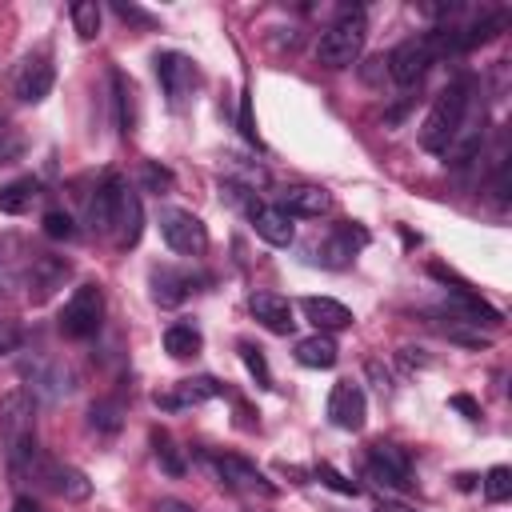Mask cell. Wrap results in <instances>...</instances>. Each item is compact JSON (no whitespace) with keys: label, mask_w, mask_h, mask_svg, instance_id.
<instances>
[{"label":"cell","mask_w":512,"mask_h":512,"mask_svg":"<svg viewBox=\"0 0 512 512\" xmlns=\"http://www.w3.org/2000/svg\"><path fill=\"white\" fill-rule=\"evenodd\" d=\"M112 12H116V16H124V20H136V24H148V28L156 24V20H152V16L144 12V8H136V4H120V0H116V4H112Z\"/></svg>","instance_id":"obj_40"},{"label":"cell","mask_w":512,"mask_h":512,"mask_svg":"<svg viewBox=\"0 0 512 512\" xmlns=\"http://www.w3.org/2000/svg\"><path fill=\"white\" fill-rule=\"evenodd\" d=\"M68 16H72V28H76L80 40H96V36H100V4H96V0L72 4Z\"/></svg>","instance_id":"obj_29"},{"label":"cell","mask_w":512,"mask_h":512,"mask_svg":"<svg viewBox=\"0 0 512 512\" xmlns=\"http://www.w3.org/2000/svg\"><path fill=\"white\" fill-rule=\"evenodd\" d=\"M336 356H340V348H336V340H332L328 332H312V336H304V340L296 344V360H300L304 368H332Z\"/></svg>","instance_id":"obj_25"},{"label":"cell","mask_w":512,"mask_h":512,"mask_svg":"<svg viewBox=\"0 0 512 512\" xmlns=\"http://www.w3.org/2000/svg\"><path fill=\"white\" fill-rule=\"evenodd\" d=\"M40 224H44V236L48 240H76V220L68 212H60V208H48Z\"/></svg>","instance_id":"obj_31"},{"label":"cell","mask_w":512,"mask_h":512,"mask_svg":"<svg viewBox=\"0 0 512 512\" xmlns=\"http://www.w3.org/2000/svg\"><path fill=\"white\" fill-rule=\"evenodd\" d=\"M228 164H232V172H236L244 184H252V188H256V184H268V168H260V164H248V160H240V156H232Z\"/></svg>","instance_id":"obj_37"},{"label":"cell","mask_w":512,"mask_h":512,"mask_svg":"<svg viewBox=\"0 0 512 512\" xmlns=\"http://www.w3.org/2000/svg\"><path fill=\"white\" fill-rule=\"evenodd\" d=\"M428 316H432V328H436L440 336L456 340V344H468V348H488V344H492V336H484L476 324H468V320L456 316L452 308H448V312H428Z\"/></svg>","instance_id":"obj_23"},{"label":"cell","mask_w":512,"mask_h":512,"mask_svg":"<svg viewBox=\"0 0 512 512\" xmlns=\"http://www.w3.org/2000/svg\"><path fill=\"white\" fill-rule=\"evenodd\" d=\"M248 308H252V316H256L268 332H276V336H288V332L296 328L292 304H288V296H280V292H252Z\"/></svg>","instance_id":"obj_18"},{"label":"cell","mask_w":512,"mask_h":512,"mask_svg":"<svg viewBox=\"0 0 512 512\" xmlns=\"http://www.w3.org/2000/svg\"><path fill=\"white\" fill-rule=\"evenodd\" d=\"M364 244H368V232H364L360 224H336V228L320 240V248H316L320 256H316V260H320L324 268H344V264H352V256H356Z\"/></svg>","instance_id":"obj_15"},{"label":"cell","mask_w":512,"mask_h":512,"mask_svg":"<svg viewBox=\"0 0 512 512\" xmlns=\"http://www.w3.org/2000/svg\"><path fill=\"white\" fill-rule=\"evenodd\" d=\"M316 480H324L332 492H344V496H356V492H360V484L348 480V476H340L332 464H320V468H316Z\"/></svg>","instance_id":"obj_35"},{"label":"cell","mask_w":512,"mask_h":512,"mask_svg":"<svg viewBox=\"0 0 512 512\" xmlns=\"http://www.w3.org/2000/svg\"><path fill=\"white\" fill-rule=\"evenodd\" d=\"M20 152H24V136H20L12 124H4V120H0V164L16 160Z\"/></svg>","instance_id":"obj_36"},{"label":"cell","mask_w":512,"mask_h":512,"mask_svg":"<svg viewBox=\"0 0 512 512\" xmlns=\"http://www.w3.org/2000/svg\"><path fill=\"white\" fill-rule=\"evenodd\" d=\"M152 512H196L192 504H184V500H176V496H164V500H156V508Z\"/></svg>","instance_id":"obj_42"},{"label":"cell","mask_w":512,"mask_h":512,"mask_svg":"<svg viewBox=\"0 0 512 512\" xmlns=\"http://www.w3.org/2000/svg\"><path fill=\"white\" fill-rule=\"evenodd\" d=\"M52 84H56V68H52V60H48V52L28 56V60L16 68V76H12V92H16V100H24V104H40V100L52 92Z\"/></svg>","instance_id":"obj_13"},{"label":"cell","mask_w":512,"mask_h":512,"mask_svg":"<svg viewBox=\"0 0 512 512\" xmlns=\"http://www.w3.org/2000/svg\"><path fill=\"white\" fill-rule=\"evenodd\" d=\"M200 348H204V336H200V328H196L192 320H180V324H168V328H164V352H168V356L188 360V356H196Z\"/></svg>","instance_id":"obj_26"},{"label":"cell","mask_w":512,"mask_h":512,"mask_svg":"<svg viewBox=\"0 0 512 512\" xmlns=\"http://www.w3.org/2000/svg\"><path fill=\"white\" fill-rule=\"evenodd\" d=\"M72 276V264L64 256H48V252H32L28 268H24V292L32 304H44L64 280Z\"/></svg>","instance_id":"obj_9"},{"label":"cell","mask_w":512,"mask_h":512,"mask_svg":"<svg viewBox=\"0 0 512 512\" xmlns=\"http://www.w3.org/2000/svg\"><path fill=\"white\" fill-rule=\"evenodd\" d=\"M240 360H244V368L256 376V384H260V388H272V372H268V360H264V352H260L256 344H248V340H244V344H240Z\"/></svg>","instance_id":"obj_32"},{"label":"cell","mask_w":512,"mask_h":512,"mask_svg":"<svg viewBox=\"0 0 512 512\" xmlns=\"http://www.w3.org/2000/svg\"><path fill=\"white\" fill-rule=\"evenodd\" d=\"M192 284H196V280H192L188 272H176V268H152V300L164 304V308L180 304V300L188 296Z\"/></svg>","instance_id":"obj_24"},{"label":"cell","mask_w":512,"mask_h":512,"mask_svg":"<svg viewBox=\"0 0 512 512\" xmlns=\"http://www.w3.org/2000/svg\"><path fill=\"white\" fill-rule=\"evenodd\" d=\"M140 236H144V208H140V196L124 184L120 208H116V224H112V240H116V248H136Z\"/></svg>","instance_id":"obj_17"},{"label":"cell","mask_w":512,"mask_h":512,"mask_svg":"<svg viewBox=\"0 0 512 512\" xmlns=\"http://www.w3.org/2000/svg\"><path fill=\"white\" fill-rule=\"evenodd\" d=\"M120 192H124V180L120 176H104L92 196H88V228L96 236H112V224H116V208H120Z\"/></svg>","instance_id":"obj_14"},{"label":"cell","mask_w":512,"mask_h":512,"mask_svg":"<svg viewBox=\"0 0 512 512\" xmlns=\"http://www.w3.org/2000/svg\"><path fill=\"white\" fill-rule=\"evenodd\" d=\"M300 308L316 324V332H340V328L352 324V308L340 304V300H332V296H304Z\"/></svg>","instance_id":"obj_20"},{"label":"cell","mask_w":512,"mask_h":512,"mask_svg":"<svg viewBox=\"0 0 512 512\" xmlns=\"http://www.w3.org/2000/svg\"><path fill=\"white\" fill-rule=\"evenodd\" d=\"M364 40H368V16L364 8H340L336 20L320 32V44H316V56L320 64L328 68H352L364 52Z\"/></svg>","instance_id":"obj_3"},{"label":"cell","mask_w":512,"mask_h":512,"mask_svg":"<svg viewBox=\"0 0 512 512\" xmlns=\"http://www.w3.org/2000/svg\"><path fill=\"white\" fill-rule=\"evenodd\" d=\"M12 512H40V504H32L28 496H16L12 500Z\"/></svg>","instance_id":"obj_44"},{"label":"cell","mask_w":512,"mask_h":512,"mask_svg":"<svg viewBox=\"0 0 512 512\" xmlns=\"http://www.w3.org/2000/svg\"><path fill=\"white\" fill-rule=\"evenodd\" d=\"M248 220H252L256 236L268 240V244H276V248H288L292 236H296L292 216H288L280 204H256V200H252V204H248Z\"/></svg>","instance_id":"obj_16"},{"label":"cell","mask_w":512,"mask_h":512,"mask_svg":"<svg viewBox=\"0 0 512 512\" xmlns=\"http://www.w3.org/2000/svg\"><path fill=\"white\" fill-rule=\"evenodd\" d=\"M204 460L216 468V476H220L228 488L256 492V496H276V484H272L252 460H244V456H236V452H224V456H208V452H204Z\"/></svg>","instance_id":"obj_10"},{"label":"cell","mask_w":512,"mask_h":512,"mask_svg":"<svg viewBox=\"0 0 512 512\" xmlns=\"http://www.w3.org/2000/svg\"><path fill=\"white\" fill-rule=\"evenodd\" d=\"M56 320H60V332L68 340H92L100 332V324H104V292H100V284H76Z\"/></svg>","instance_id":"obj_4"},{"label":"cell","mask_w":512,"mask_h":512,"mask_svg":"<svg viewBox=\"0 0 512 512\" xmlns=\"http://www.w3.org/2000/svg\"><path fill=\"white\" fill-rule=\"evenodd\" d=\"M276 204H280L288 216H324V212L332 208V196H328L324 188H316V184H292V188L280 192Z\"/></svg>","instance_id":"obj_19"},{"label":"cell","mask_w":512,"mask_h":512,"mask_svg":"<svg viewBox=\"0 0 512 512\" xmlns=\"http://www.w3.org/2000/svg\"><path fill=\"white\" fill-rule=\"evenodd\" d=\"M224 388L212 380V376H200V380H180L176 384V392H156V408H168V412H176V408H188V404H200V400H208V396H220Z\"/></svg>","instance_id":"obj_21"},{"label":"cell","mask_w":512,"mask_h":512,"mask_svg":"<svg viewBox=\"0 0 512 512\" xmlns=\"http://www.w3.org/2000/svg\"><path fill=\"white\" fill-rule=\"evenodd\" d=\"M20 376H24V392L36 396V400H44V404H56V400L72 396V388H76L72 368H68L64 360H52V356H32V360H24Z\"/></svg>","instance_id":"obj_5"},{"label":"cell","mask_w":512,"mask_h":512,"mask_svg":"<svg viewBox=\"0 0 512 512\" xmlns=\"http://www.w3.org/2000/svg\"><path fill=\"white\" fill-rule=\"evenodd\" d=\"M36 196H40V184H36L32 176L8 180V184H0V212H8V216H24V212L36 204Z\"/></svg>","instance_id":"obj_27"},{"label":"cell","mask_w":512,"mask_h":512,"mask_svg":"<svg viewBox=\"0 0 512 512\" xmlns=\"http://www.w3.org/2000/svg\"><path fill=\"white\" fill-rule=\"evenodd\" d=\"M472 96H476V80L472 76H456L448 88L436 92L424 124H420V144L436 156H448L460 124L468 120V108H472Z\"/></svg>","instance_id":"obj_1"},{"label":"cell","mask_w":512,"mask_h":512,"mask_svg":"<svg viewBox=\"0 0 512 512\" xmlns=\"http://www.w3.org/2000/svg\"><path fill=\"white\" fill-rule=\"evenodd\" d=\"M376 512H416V508H408V504H396V500H380V504H376Z\"/></svg>","instance_id":"obj_45"},{"label":"cell","mask_w":512,"mask_h":512,"mask_svg":"<svg viewBox=\"0 0 512 512\" xmlns=\"http://www.w3.org/2000/svg\"><path fill=\"white\" fill-rule=\"evenodd\" d=\"M240 132H244L248 144H256V124H252V104H248V96L240 100Z\"/></svg>","instance_id":"obj_41"},{"label":"cell","mask_w":512,"mask_h":512,"mask_svg":"<svg viewBox=\"0 0 512 512\" xmlns=\"http://www.w3.org/2000/svg\"><path fill=\"white\" fill-rule=\"evenodd\" d=\"M44 480L64 500H88L92 496V480L72 464H44Z\"/></svg>","instance_id":"obj_22"},{"label":"cell","mask_w":512,"mask_h":512,"mask_svg":"<svg viewBox=\"0 0 512 512\" xmlns=\"http://www.w3.org/2000/svg\"><path fill=\"white\" fill-rule=\"evenodd\" d=\"M452 408H460L468 420H476V416H480V408H476V400H472V396H452Z\"/></svg>","instance_id":"obj_43"},{"label":"cell","mask_w":512,"mask_h":512,"mask_svg":"<svg viewBox=\"0 0 512 512\" xmlns=\"http://www.w3.org/2000/svg\"><path fill=\"white\" fill-rule=\"evenodd\" d=\"M364 416H368V400H364V388L352 384V380H336L332 392H328V420L344 432H360L364 428Z\"/></svg>","instance_id":"obj_12"},{"label":"cell","mask_w":512,"mask_h":512,"mask_svg":"<svg viewBox=\"0 0 512 512\" xmlns=\"http://www.w3.org/2000/svg\"><path fill=\"white\" fill-rule=\"evenodd\" d=\"M140 180H144V188H152V192H164V188H172V172H168V168H160V164H144Z\"/></svg>","instance_id":"obj_38"},{"label":"cell","mask_w":512,"mask_h":512,"mask_svg":"<svg viewBox=\"0 0 512 512\" xmlns=\"http://www.w3.org/2000/svg\"><path fill=\"white\" fill-rule=\"evenodd\" d=\"M88 416H92V428H100V432H116L120 428V404H112V400H96Z\"/></svg>","instance_id":"obj_34"},{"label":"cell","mask_w":512,"mask_h":512,"mask_svg":"<svg viewBox=\"0 0 512 512\" xmlns=\"http://www.w3.org/2000/svg\"><path fill=\"white\" fill-rule=\"evenodd\" d=\"M16 344H20V328L12 320H0V356L16 352Z\"/></svg>","instance_id":"obj_39"},{"label":"cell","mask_w":512,"mask_h":512,"mask_svg":"<svg viewBox=\"0 0 512 512\" xmlns=\"http://www.w3.org/2000/svg\"><path fill=\"white\" fill-rule=\"evenodd\" d=\"M440 56H436V48H432V36L424 32V36H412V40H400L392 52H388V76L400 84V88H408V84H416V80H424V72L436 64Z\"/></svg>","instance_id":"obj_7"},{"label":"cell","mask_w":512,"mask_h":512,"mask_svg":"<svg viewBox=\"0 0 512 512\" xmlns=\"http://www.w3.org/2000/svg\"><path fill=\"white\" fill-rule=\"evenodd\" d=\"M112 92H116V120H120V132L132 136L136 132V92H132V80L116 68L112 72Z\"/></svg>","instance_id":"obj_28"},{"label":"cell","mask_w":512,"mask_h":512,"mask_svg":"<svg viewBox=\"0 0 512 512\" xmlns=\"http://www.w3.org/2000/svg\"><path fill=\"white\" fill-rule=\"evenodd\" d=\"M324 512H340V508H324Z\"/></svg>","instance_id":"obj_46"},{"label":"cell","mask_w":512,"mask_h":512,"mask_svg":"<svg viewBox=\"0 0 512 512\" xmlns=\"http://www.w3.org/2000/svg\"><path fill=\"white\" fill-rule=\"evenodd\" d=\"M160 236L180 256H204L208 252V228L188 208H160Z\"/></svg>","instance_id":"obj_6"},{"label":"cell","mask_w":512,"mask_h":512,"mask_svg":"<svg viewBox=\"0 0 512 512\" xmlns=\"http://www.w3.org/2000/svg\"><path fill=\"white\" fill-rule=\"evenodd\" d=\"M484 496H488L492 504H504V500L512 496V468H504V464L488 468V476H484Z\"/></svg>","instance_id":"obj_30"},{"label":"cell","mask_w":512,"mask_h":512,"mask_svg":"<svg viewBox=\"0 0 512 512\" xmlns=\"http://www.w3.org/2000/svg\"><path fill=\"white\" fill-rule=\"evenodd\" d=\"M152 64H156V80H160L168 104L180 108L192 96V88H196V64L184 52H156Z\"/></svg>","instance_id":"obj_11"},{"label":"cell","mask_w":512,"mask_h":512,"mask_svg":"<svg viewBox=\"0 0 512 512\" xmlns=\"http://www.w3.org/2000/svg\"><path fill=\"white\" fill-rule=\"evenodd\" d=\"M364 476L372 484H380V488H408L412 484L408 480L412 476V460L396 444H372L368 456H364Z\"/></svg>","instance_id":"obj_8"},{"label":"cell","mask_w":512,"mask_h":512,"mask_svg":"<svg viewBox=\"0 0 512 512\" xmlns=\"http://www.w3.org/2000/svg\"><path fill=\"white\" fill-rule=\"evenodd\" d=\"M0 444L16 480L36 468V408L24 388H12L0 400Z\"/></svg>","instance_id":"obj_2"},{"label":"cell","mask_w":512,"mask_h":512,"mask_svg":"<svg viewBox=\"0 0 512 512\" xmlns=\"http://www.w3.org/2000/svg\"><path fill=\"white\" fill-rule=\"evenodd\" d=\"M152 444H156V460L164 464V472H168V476H180V472H184V460H180L176 444H172L164 432H152Z\"/></svg>","instance_id":"obj_33"}]
</instances>
